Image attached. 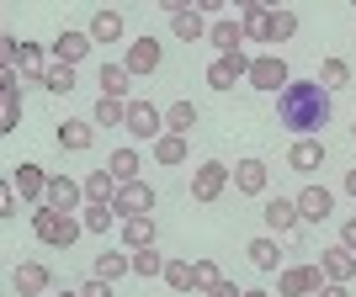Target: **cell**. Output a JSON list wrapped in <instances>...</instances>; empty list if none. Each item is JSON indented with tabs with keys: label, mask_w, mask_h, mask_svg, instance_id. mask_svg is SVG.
Instances as JSON below:
<instances>
[{
	"label": "cell",
	"mask_w": 356,
	"mask_h": 297,
	"mask_svg": "<svg viewBox=\"0 0 356 297\" xmlns=\"http://www.w3.org/2000/svg\"><path fill=\"white\" fill-rule=\"evenodd\" d=\"M277 122L298 138H319L330 128V90L319 80H293L277 96Z\"/></svg>",
	"instance_id": "cell-1"
},
{
	"label": "cell",
	"mask_w": 356,
	"mask_h": 297,
	"mask_svg": "<svg viewBox=\"0 0 356 297\" xmlns=\"http://www.w3.org/2000/svg\"><path fill=\"white\" fill-rule=\"evenodd\" d=\"M32 234H38V244H54V250H70L74 239L86 234V223L74 218V212H59V207H38L32 212Z\"/></svg>",
	"instance_id": "cell-2"
},
{
	"label": "cell",
	"mask_w": 356,
	"mask_h": 297,
	"mask_svg": "<svg viewBox=\"0 0 356 297\" xmlns=\"http://www.w3.org/2000/svg\"><path fill=\"white\" fill-rule=\"evenodd\" d=\"M112 207H118L122 223L128 218H149V212H154V186H149V180H122L118 196H112Z\"/></svg>",
	"instance_id": "cell-3"
},
{
	"label": "cell",
	"mask_w": 356,
	"mask_h": 297,
	"mask_svg": "<svg viewBox=\"0 0 356 297\" xmlns=\"http://www.w3.org/2000/svg\"><path fill=\"white\" fill-rule=\"evenodd\" d=\"M229 180H234V170H229L223 160H202L197 176H192V202H218Z\"/></svg>",
	"instance_id": "cell-4"
},
{
	"label": "cell",
	"mask_w": 356,
	"mask_h": 297,
	"mask_svg": "<svg viewBox=\"0 0 356 297\" xmlns=\"http://www.w3.org/2000/svg\"><path fill=\"white\" fill-rule=\"evenodd\" d=\"M165 11H170V32H176L181 43L208 37V22H202V11H197L192 0H165Z\"/></svg>",
	"instance_id": "cell-5"
},
{
	"label": "cell",
	"mask_w": 356,
	"mask_h": 297,
	"mask_svg": "<svg viewBox=\"0 0 356 297\" xmlns=\"http://www.w3.org/2000/svg\"><path fill=\"white\" fill-rule=\"evenodd\" d=\"M250 85L255 90H277V96H282V90L293 85V74H287V64L277 59V53H261V59H250Z\"/></svg>",
	"instance_id": "cell-6"
},
{
	"label": "cell",
	"mask_w": 356,
	"mask_h": 297,
	"mask_svg": "<svg viewBox=\"0 0 356 297\" xmlns=\"http://www.w3.org/2000/svg\"><path fill=\"white\" fill-rule=\"evenodd\" d=\"M319 287H325L319 260H314V266H287L282 276H277V292L282 297H309V292H319Z\"/></svg>",
	"instance_id": "cell-7"
},
{
	"label": "cell",
	"mask_w": 356,
	"mask_h": 297,
	"mask_svg": "<svg viewBox=\"0 0 356 297\" xmlns=\"http://www.w3.org/2000/svg\"><path fill=\"white\" fill-rule=\"evenodd\" d=\"M11 287H16V297H43L48 287H54V271H48L43 260H22V266L11 271Z\"/></svg>",
	"instance_id": "cell-8"
},
{
	"label": "cell",
	"mask_w": 356,
	"mask_h": 297,
	"mask_svg": "<svg viewBox=\"0 0 356 297\" xmlns=\"http://www.w3.org/2000/svg\"><path fill=\"white\" fill-rule=\"evenodd\" d=\"M48 180H54V176H48L43 164H16V170H11V186L22 192V202H38V207L48 202Z\"/></svg>",
	"instance_id": "cell-9"
},
{
	"label": "cell",
	"mask_w": 356,
	"mask_h": 297,
	"mask_svg": "<svg viewBox=\"0 0 356 297\" xmlns=\"http://www.w3.org/2000/svg\"><path fill=\"white\" fill-rule=\"evenodd\" d=\"M0 48H6V69H22V74H38L43 80V48L38 43H16V37H0Z\"/></svg>",
	"instance_id": "cell-10"
},
{
	"label": "cell",
	"mask_w": 356,
	"mask_h": 297,
	"mask_svg": "<svg viewBox=\"0 0 356 297\" xmlns=\"http://www.w3.org/2000/svg\"><path fill=\"white\" fill-rule=\"evenodd\" d=\"M234 80H250V59L245 53H223L208 64V85L213 90H234Z\"/></svg>",
	"instance_id": "cell-11"
},
{
	"label": "cell",
	"mask_w": 356,
	"mask_h": 297,
	"mask_svg": "<svg viewBox=\"0 0 356 297\" xmlns=\"http://www.w3.org/2000/svg\"><path fill=\"white\" fill-rule=\"evenodd\" d=\"M128 133L144 138V144H149V138H165V117L149 101H138V96H134V101H128Z\"/></svg>",
	"instance_id": "cell-12"
},
{
	"label": "cell",
	"mask_w": 356,
	"mask_h": 297,
	"mask_svg": "<svg viewBox=\"0 0 356 297\" xmlns=\"http://www.w3.org/2000/svg\"><path fill=\"white\" fill-rule=\"evenodd\" d=\"M261 223H266L271 234H298L303 212H298V202H287V196H271L266 207H261Z\"/></svg>",
	"instance_id": "cell-13"
},
{
	"label": "cell",
	"mask_w": 356,
	"mask_h": 297,
	"mask_svg": "<svg viewBox=\"0 0 356 297\" xmlns=\"http://www.w3.org/2000/svg\"><path fill=\"white\" fill-rule=\"evenodd\" d=\"M319 271H325V282L346 287L356 276V250H346V244H330L325 255H319Z\"/></svg>",
	"instance_id": "cell-14"
},
{
	"label": "cell",
	"mask_w": 356,
	"mask_h": 297,
	"mask_svg": "<svg viewBox=\"0 0 356 297\" xmlns=\"http://www.w3.org/2000/svg\"><path fill=\"white\" fill-rule=\"evenodd\" d=\"M16 122H22V85H16V69L0 74V128L16 133Z\"/></svg>",
	"instance_id": "cell-15"
},
{
	"label": "cell",
	"mask_w": 356,
	"mask_h": 297,
	"mask_svg": "<svg viewBox=\"0 0 356 297\" xmlns=\"http://www.w3.org/2000/svg\"><path fill=\"white\" fill-rule=\"evenodd\" d=\"M54 138H59V148L80 154V148H90V144H96V122H86V117H64L59 128H54Z\"/></svg>",
	"instance_id": "cell-16"
},
{
	"label": "cell",
	"mask_w": 356,
	"mask_h": 297,
	"mask_svg": "<svg viewBox=\"0 0 356 297\" xmlns=\"http://www.w3.org/2000/svg\"><path fill=\"white\" fill-rule=\"evenodd\" d=\"M298 212H303V223H325L330 212H335V192H325V186H303V192H298Z\"/></svg>",
	"instance_id": "cell-17"
},
{
	"label": "cell",
	"mask_w": 356,
	"mask_h": 297,
	"mask_svg": "<svg viewBox=\"0 0 356 297\" xmlns=\"http://www.w3.org/2000/svg\"><path fill=\"white\" fill-rule=\"evenodd\" d=\"M80 202H86V180H70V176H54V180H48V207L74 212Z\"/></svg>",
	"instance_id": "cell-18"
},
{
	"label": "cell",
	"mask_w": 356,
	"mask_h": 297,
	"mask_svg": "<svg viewBox=\"0 0 356 297\" xmlns=\"http://www.w3.org/2000/svg\"><path fill=\"white\" fill-rule=\"evenodd\" d=\"M122 64H128V74H154V69H160V37H149V32H144V37L128 48V59H122Z\"/></svg>",
	"instance_id": "cell-19"
},
{
	"label": "cell",
	"mask_w": 356,
	"mask_h": 297,
	"mask_svg": "<svg viewBox=\"0 0 356 297\" xmlns=\"http://www.w3.org/2000/svg\"><path fill=\"white\" fill-rule=\"evenodd\" d=\"M90 48H96V43H90V32H59V37H54V59L74 69V64L86 59Z\"/></svg>",
	"instance_id": "cell-20"
},
{
	"label": "cell",
	"mask_w": 356,
	"mask_h": 297,
	"mask_svg": "<svg viewBox=\"0 0 356 297\" xmlns=\"http://www.w3.org/2000/svg\"><path fill=\"white\" fill-rule=\"evenodd\" d=\"M287 164H293V170H303V176H309V170H319V164H325V138H298V144L287 148Z\"/></svg>",
	"instance_id": "cell-21"
},
{
	"label": "cell",
	"mask_w": 356,
	"mask_h": 297,
	"mask_svg": "<svg viewBox=\"0 0 356 297\" xmlns=\"http://www.w3.org/2000/svg\"><path fill=\"white\" fill-rule=\"evenodd\" d=\"M245 260H250L255 271H282V250H277V239H271V234L250 239V244H245Z\"/></svg>",
	"instance_id": "cell-22"
},
{
	"label": "cell",
	"mask_w": 356,
	"mask_h": 297,
	"mask_svg": "<svg viewBox=\"0 0 356 297\" xmlns=\"http://www.w3.org/2000/svg\"><path fill=\"white\" fill-rule=\"evenodd\" d=\"M266 160H239L234 164V186H239V192H245V196H261V192H266Z\"/></svg>",
	"instance_id": "cell-23"
},
{
	"label": "cell",
	"mask_w": 356,
	"mask_h": 297,
	"mask_svg": "<svg viewBox=\"0 0 356 297\" xmlns=\"http://www.w3.org/2000/svg\"><path fill=\"white\" fill-rule=\"evenodd\" d=\"M208 37H213V48H218V59H223V53H239V48H245V27H239V22H229V16H218V22H213Z\"/></svg>",
	"instance_id": "cell-24"
},
{
	"label": "cell",
	"mask_w": 356,
	"mask_h": 297,
	"mask_svg": "<svg viewBox=\"0 0 356 297\" xmlns=\"http://www.w3.org/2000/svg\"><path fill=\"white\" fill-rule=\"evenodd\" d=\"M239 27H245V37H261V43H266V32H271V6H266V0H245Z\"/></svg>",
	"instance_id": "cell-25"
},
{
	"label": "cell",
	"mask_w": 356,
	"mask_h": 297,
	"mask_svg": "<svg viewBox=\"0 0 356 297\" xmlns=\"http://www.w3.org/2000/svg\"><path fill=\"white\" fill-rule=\"evenodd\" d=\"M134 271V255H122V250H102L96 255V266H90V276H102V282H118V276H128Z\"/></svg>",
	"instance_id": "cell-26"
},
{
	"label": "cell",
	"mask_w": 356,
	"mask_h": 297,
	"mask_svg": "<svg viewBox=\"0 0 356 297\" xmlns=\"http://www.w3.org/2000/svg\"><path fill=\"white\" fill-rule=\"evenodd\" d=\"M154 234H160V223H154V218H128V223H122V244H128V250H149Z\"/></svg>",
	"instance_id": "cell-27"
},
{
	"label": "cell",
	"mask_w": 356,
	"mask_h": 297,
	"mask_svg": "<svg viewBox=\"0 0 356 297\" xmlns=\"http://www.w3.org/2000/svg\"><path fill=\"white\" fill-rule=\"evenodd\" d=\"M86 32H90V43H118L122 37V11H96Z\"/></svg>",
	"instance_id": "cell-28"
},
{
	"label": "cell",
	"mask_w": 356,
	"mask_h": 297,
	"mask_svg": "<svg viewBox=\"0 0 356 297\" xmlns=\"http://www.w3.org/2000/svg\"><path fill=\"white\" fill-rule=\"evenodd\" d=\"M80 223H86V234H102V239H106V228L118 223V207H112V202H86Z\"/></svg>",
	"instance_id": "cell-29"
},
{
	"label": "cell",
	"mask_w": 356,
	"mask_h": 297,
	"mask_svg": "<svg viewBox=\"0 0 356 297\" xmlns=\"http://www.w3.org/2000/svg\"><path fill=\"white\" fill-rule=\"evenodd\" d=\"M128 80H134V74H128V64H102V96L134 101V96H128Z\"/></svg>",
	"instance_id": "cell-30"
},
{
	"label": "cell",
	"mask_w": 356,
	"mask_h": 297,
	"mask_svg": "<svg viewBox=\"0 0 356 297\" xmlns=\"http://www.w3.org/2000/svg\"><path fill=\"white\" fill-rule=\"evenodd\" d=\"M96 128H128V101H118V96H102L96 101Z\"/></svg>",
	"instance_id": "cell-31"
},
{
	"label": "cell",
	"mask_w": 356,
	"mask_h": 297,
	"mask_svg": "<svg viewBox=\"0 0 356 297\" xmlns=\"http://www.w3.org/2000/svg\"><path fill=\"white\" fill-rule=\"evenodd\" d=\"M118 186H122V180L112 176V170H90V176H86V202H112Z\"/></svg>",
	"instance_id": "cell-32"
},
{
	"label": "cell",
	"mask_w": 356,
	"mask_h": 297,
	"mask_svg": "<svg viewBox=\"0 0 356 297\" xmlns=\"http://www.w3.org/2000/svg\"><path fill=\"white\" fill-rule=\"evenodd\" d=\"M192 128H197V106L192 101H170V112H165V133H181V138H186Z\"/></svg>",
	"instance_id": "cell-33"
},
{
	"label": "cell",
	"mask_w": 356,
	"mask_h": 297,
	"mask_svg": "<svg viewBox=\"0 0 356 297\" xmlns=\"http://www.w3.org/2000/svg\"><path fill=\"white\" fill-rule=\"evenodd\" d=\"M106 170L118 180H138V170H144V164H138V148H112V154H106Z\"/></svg>",
	"instance_id": "cell-34"
},
{
	"label": "cell",
	"mask_w": 356,
	"mask_h": 297,
	"mask_svg": "<svg viewBox=\"0 0 356 297\" xmlns=\"http://www.w3.org/2000/svg\"><path fill=\"white\" fill-rule=\"evenodd\" d=\"M319 85H325V90L351 85V64H346V59H325V64H319Z\"/></svg>",
	"instance_id": "cell-35"
},
{
	"label": "cell",
	"mask_w": 356,
	"mask_h": 297,
	"mask_svg": "<svg viewBox=\"0 0 356 297\" xmlns=\"http://www.w3.org/2000/svg\"><path fill=\"white\" fill-rule=\"evenodd\" d=\"M154 160H160V164H181V160H186V138H181V133L154 138Z\"/></svg>",
	"instance_id": "cell-36"
},
{
	"label": "cell",
	"mask_w": 356,
	"mask_h": 297,
	"mask_svg": "<svg viewBox=\"0 0 356 297\" xmlns=\"http://www.w3.org/2000/svg\"><path fill=\"white\" fill-rule=\"evenodd\" d=\"M134 276H165V255L154 250V244H149V250H134Z\"/></svg>",
	"instance_id": "cell-37"
},
{
	"label": "cell",
	"mask_w": 356,
	"mask_h": 297,
	"mask_svg": "<svg viewBox=\"0 0 356 297\" xmlns=\"http://www.w3.org/2000/svg\"><path fill=\"white\" fill-rule=\"evenodd\" d=\"M298 32V16L293 11H282V6H277V11H271V32H266V43L277 48V43H287V37H293Z\"/></svg>",
	"instance_id": "cell-38"
},
{
	"label": "cell",
	"mask_w": 356,
	"mask_h": 297,
	"mask_svg": "<svg viewBox=\"0 0 356 297\" xmlns=\"http://www.w3.org/2000/svg\"><path fill=\"white\" fill-rule=\"evenodd\" d=\"M43 90H54V96H70V90H74V69H70V64H54V69L43 74Z\"/></svg>",
	"instance_id": "cell-39"
},
{
	"label": "cell",
	"mask_w": 356,
	"mask_h": 297,
	"mask_svg": "<svg viewBox=\"0 0 356 297\" xmlns=\"http://www.w3.org/2000/svg\"><path fill=\"white\" fill-rule=\"evenodd\" d=\"M165 282L176 292H192V260H165Z\"/></svg>",
	"instance_id": "cell-40"
},
{
	"label": "cell",
	"mask_w": 356,
	"mask_h": 297,
	"mask_svg": "<svg viewBox=\"0 0 356 297\" xmlns=\"http://www.w3.org/2000/svg\"><path fill=\"white\" fill-rule=\"evenodd\" d=\"M223 276H218V266H213V260H192V287L197 292H208V287H218Z\"/></svg>",
	"instance_id": "cell-41"
},
{
	"label": "cell",
	"mask_w": 356,
	"mask_h": 297,
	"mask_svg": "<svg viewBox=\"0 0 356 297\" xmlns=\"http://www.w3.org/2000/svg\"><path fill=\"white\" fill-rule=\"evenodd\" d=\"M80 297H112V282H102V276H90V282H80Z\"/></svg>",
	"instance_id": "cell-42"
},
{
	"label": "cell",
	"mask_w": 356,
	"mask_h": 297,
	"mask_svg": "<svg viewBox=\"0 0 356 297\" xmlns=\"http://www.w3.org/2000/svg\"><path fill=\"white\" fill-rule=\"evenodd\" d=\"M0 218H16V186L6 180V192H0Z\"/></svg>",
	"instance_id": "cell-43"
},
{
	"label": "cell",
	"mask_w": 356,
	"mask_h": 297,
	"mask_svg": "<svg viewBox=\"0 0 356 297\" xmlns=\"http://www.w3.org/2000/svg\"><path fill=\"white\" fill-rule=\"evenodd\" d=\"M208 297H245L234 282H218V287H208Z\"/></svg>",
	"instance_id": "cell-44"
},
{
	"label": "cell",
	"mask_w": 356,
	"mask_h": 297,
	"mask_svg": "<svg viewBox=\"0 0 356 297\" xmlns=\"http://www.w3.org/2000/svg\"><path fill=\"white\" fill-rule=\"evenodd\" d=\"M341 244H346V250H356V218H346V228H341Z\"/></svg>",
	"instance_id": "cell-45"
},
{
	"label": "cell",
	"mask_w": 356,
	"mask_h": 297,
	"mask_svg": "<svg viewBox=\"0 0 356 297\" xmlns=\"http://www.w3.org/2000/svg\"><path fill=\"white\" fill-rule=\"evenodd\" d=\"M314 297H346V287H335V282H325V287H319V292H314Z\"/></svg>",
	"instance_id": "cell-46"
},
{
	"label": "cell",
	"mask_w": 356,
	"mask_h": 297,
	"mask_svg": "<svg viewBox=\"0 0 356 297\" xmlns=\"http://www.w3.org/2000/svg\"><path fill=\"white\" fill-rule=\"evenodd\" d=\"M346 196H356V170H346Z\"/></svg>",
	"instance_id": "cell-47"
},
{
	"label": "cell",
	"mask_w": 356,
	"mask_h": 297,
	"mask_svg": "<svg viewBox=\"0 0 356 297\" xmlns=\"http://www.w3.org/2000/svg\"><path fill=\"white\" fill-rule=\"evenodd\" d=\"M245 297H266V292H255V287H250V292H245Z\"/></svg>",
	"instance_id": "cell-48"
},
{
	"label": "cell",
	"mask_w": 356,
	"mask_h": 297,
	"mask_svg": "<svg viewBox=\"0 0 356 297\" xmlns=\"http://www.w3.org/2000/svg\"><path fill=\"white\" fill-rule=\"evenodd\" d=\"M54 297H80V292H54Z\"/></svg>",
	"instance_id": "cell-49"
},
{
	"label": "cell",
	"mask_w": 356,
	"mask_h": 297,
	"mask_svg": "<svg viewBox=\"0 0 356 297\" xmlns=\"http://www.w3.org/2000/svg\"><path fill=\"white\" fill-rule=\"evenodd\" d=\"M351 138H356V122H351Z\"/></svg>",
	"instance_id": "cell-50"
}]
</instances>
